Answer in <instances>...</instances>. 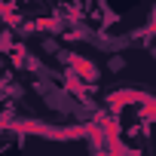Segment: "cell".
Here are the masks:
<instances>
[{
    "instance_id": "6da1fadb",
    "label": "cell",
    "mask_w": 156,
    "mask_h": 156,
    "mask_svg": "<svg viewBox=\"0 0 156 156\" xmlns=\"http://www.w3.org/2000/svg\"><path fill=\"white\" fill-rule=\"evenodd\" d=\"M126 67H129V61H126V55H122V52L107 55V70H110V73H119V70H126Z\"/></svg>"
}]
</instances>
